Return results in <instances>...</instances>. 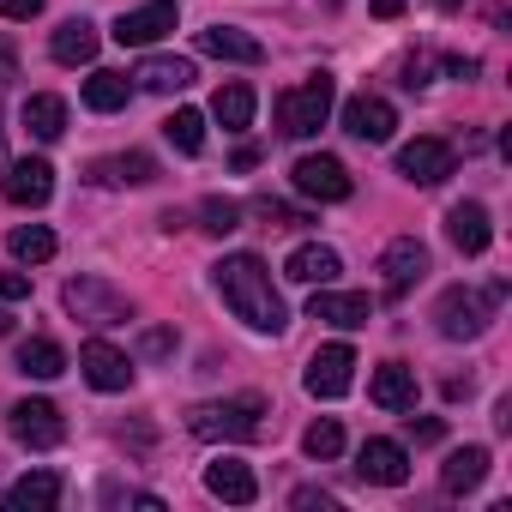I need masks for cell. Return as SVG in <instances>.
<instances>
[{
  "label": "cell",
  "instance_id": "1",
  "mask_svg": "<svg viewBox=\"0 0 512 512\" xmlns=\"http://www.w3.org/2000/svg\"><path fill=\"white\" fill-rule=\"evenodd\" d=\"M211 278H217V296H223V308L241 320V326H253V332H284L290 326V308H284V296L272 290V272H266V260H253V253H229V260H217L211 266Z\"/></svg>",
  "mask_w": 512,
  "mask_h": 512
},
{
  "label": "cell",
  "instance_id": "2",
  "mask_svg": "<svg viewBox=\"0 0 512 512\" xmlns=\"http://www.w3.org/2000/svg\"><path fill=\"white\" fill-rule=\"evenodd\" d=\"M272 404L260 392H241V398H217V404H193L187 410V434L193 440H229V446H247V440H266V422Z\"/></svg>",
  "mask_w": 512,
  "mask_h": 512
},
{
  "label": "cell",
  "instance_id": "3",
  "mask_svg": "<svg viewBox=\"0 0 512 512\" xmlns=\"http://www.w3.org/2000/svg\"><path fill=\"white\" fill-rule=\"evenodd\" d=\"M500 296H506V284H488V290H446L440 302H434V326H440V338H452V344H464V338H482L488 332V320H494V308H500Z\"/></svg>",
  "mask_w": 512,
  "mask_h": 512
},
{
  "label": "cell",
  "instance_id": "4",
  "mask_svg": "<svg viewBox=\"0 0 512 512\" xmlns=\"http://www.w3.org/2000/svg\"><path fill=\"white\" fill-rule=\"evenodd\" d=\"M332 79L326 73H314V79H302L296 91H284L278 97V133L284 139H308V133H320L326 127V115H332Z\"/></svg>",
  "mask_w": 512,
  "mask_h": 512
},
{
  "label": "cell",
  "instance_id": "5",
  "mask_svg": "<svg viewBox=\"0 0 512 512\" xmlns=\"http://www.w3.org/2000/svg\"><path fill=\"white\" fill-rule=\"evenodd\" d=\"M61 302H67V314L85 320V326H127V320H133V302H127L121 290H109L103 278H73V284L61 290Z\"/></svg>",
  "mask_w": 512,
  "mask_h": 512
},
{
  "label": "cell",
  "instance_id": "6",
  "mask_svg": "<svg viewBox=\"0 0 512 512\" xmlns=\"http://www.w3.org/2000/svg\"><path fill=\"white\" fill-rule=\"evenodd\" d=\"M7 428H13V440L31 446V452H49V446L67 440V422H61V410H55L49 398H19V404L7 410Z\"/></svg>",
  "mask_w": 512,
  "mask_h": 512
},
{
  "label": "cell",
  "instance_id": "7",
  "mask_svg": "<svg viewBox=\"0 0 512 512\" xmlns=\"http://www.w3.org/2000/svg\"><path fill=\"white\" fill-rule=\"evenodd\" d=\"M290 181H296V193H302V199H320V205H338V199H350V193H356L350 169H344L338 157H326V151L302 157V163L290 169Z\"/></svg>",
  "mask_w": 512,
  "mask_h": 512
},
{
  "label": "cell",
  "instance_id": "8",
  "mask_svg": "<svg viewBox=\"0 0 512 512\" xmlns=\"http://www.w3.org/2000/svg\"><path fill=\"white\" fill-rule=\"evenodd\" d=\"M452 169H458V151H452L446 139H410V145L398 151V175L416 181V187H440Z\"/></svg>",
  "mask_w": 512,
  "mask_h": 512
},
{
  "label": "cell",
  "instance_id": "9",
  "mask_svg": "<svg viewBox=\"0 0 512 512\" xmlns=\"http://www.w3.org/2000/svg\"><path fill=\"white\" fill-rule=\"evenodd\" d=\"M175 0H145V7H133V13H121L115 19V43L121 49H151L157 37H169L175 31Z\"/></svg>",
  "mask_w": 512,
  "mask_h": 512
},
{
  "label": "cell",
  "instance_id": "10",
  "mask_svg": "<svg viewBox=\"0 0 512 512\" xmlns=\"http://www.w3.org/2000/svg\"><path fill=\"white\" fill-rule=\"evenodd\" d=\"M380 272H386V296H392V302H398V296H410V284H422V272H428V247H422L416 235L386 241Z\"/></svg>",
  "mask_w": 512,
  "mask_h": 512
},
{
  "label": "cell",
  "instance_id": "11",
  "mask_svg": "<svg viewBox=\"0 0 512 512\" xmlns=\"http://www.w3.org/2000/svg\"><path fill=\"white\" fill-rule=\"evenodd\" d=\"M392 127H398V109H392L386 97L362 91V97H350V103H344V133H350V139H362V145H386V139H392Z\"/></svg>",
  "mask_w": 512,
  "mask_h": 512
},
{
  "label": "cell",
  "instance_id": "12",
  "mask_svg": "<svg viewBox=\"0 0 512 512\" xmlns=\"http://www.w3.org/2000/svg\"><path fill=\"white\" fill-rule=\"evenodd\" d=\"M302 380H308L314 398H344L350 380H356V350H350V344H326V350H314V362H308Z\"/></svg>",
  "mask_w": 512,
  "mask_h": 512
},
{
  "label": "cell",
  "instance_id": "13",
  "mask_svg": "<svg viewBox=\"0 0 512 512\" xmlns=\"http://www.w3.org/2000/svg\"><path fill=\"white\" fill-rule=\"evenodd\" d=\"M79 374H85L97 392H127V386H133V362H127L115 344H103V338H91V344L79 350Z\"/></svg>",
  "mask_w": 512,
  "mask_h": 512
},
{
  "label": "cell",
  "instance_id": "14",
  "mask_svg": "<svg viewBox=\"0 0 512 512\" xmlns=\"http://www.w3.org/2000/svg\"><path fill=\"white\" fill-rule=\"evenodd\" d=\"M356 476L374 482V488H398V482L410 476V452H404L398 440H362V452H356Z\"/></svg>",
  "mask_w": 512,
  "mask_h": 512
},
{
  "label": "cell",
  "instance_id": "15",
  "mask_svg": "<svg viewBox=\"0 0 512 512\" xmlns=\"http://www.w3.org/2000/svg\"><path fill=\"white\" fill-rule=\"evenodd\" d=\"M308 320H326V326H338V332H356V326H368L374 320V302L368 296H350V290H314V302H308Z\"/></svg>",
  "mask_w": 512,
  "mask_h": 512
},
{
  "label": "cell",
  "instance_id": "16",
  "mask_svg": "<svg viewBox=\"0 0 512 512\" xmlns=\"http://www.w3.org/2000/svg\"><path fill=\"white\" fill-rule=\"evenodd\" d=\"M0 193H7V205H49V193H55V169L43 163V157H25V163H13L7 169V181H0Z\"/></svg>",
  "mask_w": 512,
  "mask_h": 512
},
{
  "label": "cell",
  "instance_id": "17",
  "mask_svg": "<svg viewBox=\"0 0 512 512\" xmlns=\"http://www.w3.org/2000/svg\"><path fill=\"white\" fill-rule=\"evenodd\" d=\"M446 235H452V247L458 253H488V241H494V223H488V205H476V199H464V205H452L446 211Z\"/></svg>",
  "mask_w": 512,
  "mask_h": 512
},
{
  "label": "cell",
  "instance_id": "18",
  "mask_svg": "<svg viewBox=\"0 0 512 512\" xmlns=\"http://www.w3.org/2000/svg\"><path fill=\"white\" fill-rule=\"evenodd\" d=\"M344 272V260H338V247H320V241H308V247H296L290 260H284V278L290 284H308V290H320V284H332Z\"/></svg>",
  "mask_w": 512,
  "mask_h": 512
},
{
  "label": "cell",
  "instance_id": "19",
  "mask_svg": "<svg viewBox=\"0 0 512 512\" xmlns=\"http://www.w3.org/2000/svg\"><path fill=\"white\" fill-rule=\"evenodd\" d=\"M205 488L217 494V500H229V506H253V494H260V482H253V470L241 464V458H211L205 464Z\"/></svg>",
  "mask_w": 512,
  "mask_h": 512
},
{
  "label": "cell",
  "instance_id": "20",
  "mask_svg": "<svg viewBox=\"0 0 512 512\" xmlns=\"http://www.w3.org/2000/svg\"><path fill=\"white\" fill-rule=\"evenodd\" d=\"M199 55L260 67V61H266V43H260V37H247V31H235V25H211V31H199Z\"/></svg>",
  "mask_w": 512,
  "mask_h": 512
},
{
  "label": "cell",
  "instance_id": "21",
  "mask_svg": "<svg viewBox=\"0 0 512 512\" xmlns=\"http://www.w3.org/2000/svg\"><path fill=\"white\" fill-rule=\"evenodd\" d=\"M97 43H103V37H97L91 19H67V25L49 37V55H55L61 67H85V61H97Z\"/></svg>",
  "mask_w": 512,
  "mask_h": 512
},
{
  "label": "cell",
  "instance_id": "22",
  "mask_svg": "<svg viewBox=\"0 0 512 512\" xmlns=\"http://www.w3.org/2000/svg\"><path fill=\"white\" fill-rule=\"evenodd\" d=\"M133 79H139L145 91L169 97V91H187V85H193V61H181V55H145Z\"/></svg>",
  "mask_w": 512,
  "mask_h": 512
},
{
  "label": "cell",
  "instance_id": "23",
  "mask_svg": "<svg viewBox=\"0 0 512 512\" xmlns=\"http://www.w3.org/2000/svg\"><path fill=\"white\" fill-rule=\"evenodd\" d=\"M368 398H374L380 410H410V404H416V374H410L404 362H386V368H374Z\"/></svg>",
  "mask_w": 512,
  "mask_h": 512
},
{
  "label": "cell",
  "instance_id": "24",
  "mask_svg": "<svg viewBox=\"0 0 512 512\" xmlns=\"http://www.w3.org/2000/svg\"><path fill=\"white\" fill-rule=\"evenodd\" d=\"M482 476H488V446H458L440 464V488L446 494H470V488H482Z\"/></svg>",
  "mask_w": 512,
  "mask_h": 512
},
{
  "label": "cell",
  "instance_id": "25",
  "mask_svg": "<svg viewBox=\"0 0 512 512\" xmlns=\"http://www.w3.org/2000/svg\"><path fill=\"white\" fill-rule=\"evenodd\" d=\"M0 506H31V512H49V506H61V476H55V470H31V476H19L7 494H0Z\"/></svg>",
  "mask_w": 512,
  "mask_h": 512
},
{
  "label": "cell",
  "instance_id": "26",
  "mask_svg": "<svg viewBox=\"0 0 512 512\" xmlns=\"http://www.w3.org/2000/svg\"><path fill=\"white\" fill-rule=\"evenodd\" d=\"M127 97H133V79H127V73H109V67H97V73L85 79V109H97V115H115V109H127Z\"/></svg>",
  "mask_w": 512,
  "mask_h": 512
},
{
  "label": "cell",
  "instance_id": "27",
  "mask_svg": "<svg viewBox=\"0 0 512 512\" xmlns=\"http://www.w3.org/2000/svg\"><path fill=\"white\" fill-rule=\"evenodd\" d=\"M25 133L31 139H43V145H55L61 133H67V103L61 97H25Z\"/></svg>",
  "mask_w": 512,
  "mask_h": 512
},
{
  "label": "cell",
  "instance_id": "28",
  "mask_svg": "<svg viewBox=\"0 0 512 512\" xmlns=\"http://www.w3.org/2000/svg\"><path fill=\"white\" fill-rule=\"evenodd\" d=\"M19 374L55 380V374H67V350H61L55 338H25V344H19Z\"/></svg>",
  "mask_w": 512,
  "mask_h": 512
},
{
  "label": "cell",
  "instance_id": "29",
  "mask_svg": "<svg viewBox=\"0 0 512 512\" xmlns=\"http://www.w3.org/2000/svg\"><path fill=\"white\" fill-rule=\"evenodd\" d=\"M7 253L19 266H43V260H55V229H43V223H19L13 235H7Z\"/></svg>",
  "mask_w": 512,
  "mask_h": 512
},
{
  "label": "cell",
  "instance_id": "30",
  "mask_svg": "<svg viewBox=\"0 0 512 512\" xmlns=\"http://www.w3.org/2000/svg\"><path fill=\"white\" fill-rule=\"evenodd\" d=\"M163 133H169V145H175L181 157H199V151H205V115H199V109H175V115L163 121Z\"/></svg>",
  "mask_w": 512,
  "mask_h": 512
},
{
  "label": "cell",
  "instance_id": "31",
  "mask_svg": "<svg viewBox=\"0 0 512 512\" xmlns=\"http://www.w3.org/2000/svg\"><path fill=\"white\" fill-rule=\"evenodd\" d=\"M211 115H217L229 133H241V127L253 121V91H247V85H223V91L211 97Z\"/></svg>",
  "mask_w": 512,
  "mask_h": 512
},
{
  "label": "cell",
  "instance_id": "32",
  "mask_svg": "<svg viewBox=\"0 0 512 512\" xmlns=\"http://www.w3.org/2000/svg\"><path fill=\"white\" fill-rule=\"evenodd\" d=\"M91 175H97V181H151L157 163H151L145 151H127V157H103V163H91Z\"/></svg>",
  "mask_w": 512,
  "mask_h": 512
},
{
  "label": "cell",
  "instance_id": "33",
  "mask_svg": "<svg viewBox=\"0 0 512 512\" xmlns=\"http://www.w3.org/2000/svg\"><path fill=\"white\" fill-rule=\"evenodd\" d=\"M199 229H211V235H229V229H241V205H235V199H223V193L199 199Z\"/></svg>",
  "mask_w": 512,
  "mask_h": 512
},
{
  "label": "cell",
  "instance_id": "34",
  "mask_svg": "<svg viewBox=\"0 0 512 512\" xmlns=\"http://www.w3.org/2000/svg\"><path fill=\"white\" fill-rule=\"evenodd\" d=\"M302 452H308V458H338V452H344V428H338L332 416L314 422V428L302 434Z\"/></svg>",
  "mask_w": 512,
  "mask_h": 512
},
{
  "label": "cell",
  "instance_id": "35",
  "mask_svg": "<svg viewBox=\"0 0 512 512\" xmlns=\"http://www.w3.org/2000/svg\"><path fill=\"white\" fill-rule=\"evenodd\" d=\"M253 211L272 217V223H284V229H302V223H308V211H290V205H284V199H272V193H266L260 205H253Z\"/></svg>",
  "mask_w": 512,
  "mask_h": 512
},
{
  "label": "cell",
  "instance_id": "36",
  "mask_svg": "<svg viewBox=\"0 0 512 512\" xmlns=\"http://www.w3.org/2000/svg\"><path fill=\"white\" fill-rule=\"evenodd\" d=\"M31 296V278L25 272H0V302H25Z\"/></svg>",
  "mask_w": 512,
  "mask_h": 512
},
{
  "label": "cell",
  "instance_id": "37",
  "mask_svg": "<svg viewBox=\"0 0 512 512\" xmlns=\"http://www.w3.org/2000/svg\"><path fill=\"white\" fill-rule=\"evenodd\" d=\"M43 0H0V19H37Z\"/></svg>",
  "mask_w": 512,
  "mask_h": 512
},
{
  "label": "cell",
  "instance_id": "38",
  "mask_svg": "<svg viewBox=\"0 0 512 512\" xmlns=\"http://www.w3.org/2000/svg\"><path fill=\"white\" fill-rule=\"evenodd\" d=\"M19 79V55H13V43L0 37V85H13Z\"/></svg>",
  "mask_w": 512,
  "mask_h": 512
},
{
  "label": "cell",
  "instance_id": "39",
  "mask_svg": "<svg viewBox=\"0 0 512 512\" xmlns=\"http://www.w3.org/2000/svg\"><path fill=\"white\" fill-rule=\"evenodd\" d=\"M410 434H416L422 446H434V440H440V416H422V422L410 416Z\"/></svg>",
  "mask_w": 512,
  "mask_h": 512
},
{
  "label": "cell",
  "instance_id": "40",
  "mask_svg": "<svg viewBox=\"0 0 512 512\" xmlns=\"http://www.w3.org/2000/svg\"><path fill=\"white\" fill-rule=\"evenodd\" d=\"M296 506H302V512H314V506L326 512V506H332V494H326V488H296Z\"/></svg>",
  "mask_w": 512,
  "mask_h": 512
},
{
  "label": "cell",
  "instance_id": "41",
  "mask_svg": "<svg viewBox=\"0 0 512 512\" xmlns=\"http://www.w3.org/2000/svg\"><path fill=\"white\" fill-rule=\"evenodd\" d=\"M169 350H175L169 332H145V356H169Z\"/></svg>",
  "mask_w": 512,
  "mask_h": 512
},
{
  "label": "cell",
  "instance_id": "42",
  "mask_svg": "<svg viewBox=\"0 0 512 512\" xmlns=\"http://www.w3.org/2000/svg\"><path fill=\"white\" fill-rule=\"evenodd\" d=\"M368 7H374V19H398V13L410 7V0H368Z\"/></svg>",
  "mask_w": 512,
  "mask_h": 512
},
{
  "label": "cell",
  "instance_id": "43",
  "mask_svg": "<svg viewBox=\"0 0 512 512\" xmlns=\"http://www.w3.org/2000/svg\"><path fill=\"white\" fill-rule=\"evenodd\" d=\"M7 332H13V314H7V308H0V338H7Z\"/></svg>",
  "mask_w": 512,
  "mask_h": 512
},
{
  "label": "cell",
  "instance_id": "44",
  "mask_svg": "<svg viewBox=\"0 0 512 512\" xmlns=\"http://www.w3.org/2000/svg\"><path fill=\"white\" fill-rule=\"evenodd\" d=\"M0 157H7V133H0Z\"/></svg>",
  "mask_w": 512,
  "mask_h": 512
},
{
  "label": "cell",
  "instance_id": "45",
  "mask_svg": "<svg viewBox=\"0 0 512 512\" xmlns=\"http://www.w3.org/2000/svg\"><path fill=\"white\" fill-rule=\"evenodd\" d=\"M440 7H446V13H452V7H458V0H440Z\"/></svg>",
  "mask_w": 512,
  "mask_h": 512
}]
</instances>
